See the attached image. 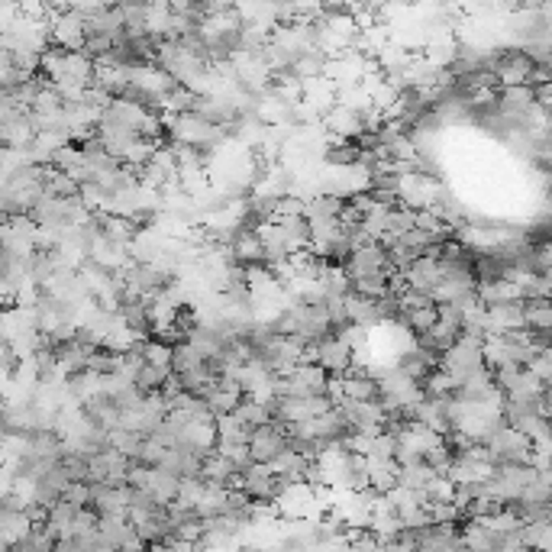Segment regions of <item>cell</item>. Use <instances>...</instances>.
I'll return each instance as SVG.
<instances>
[{"instance_id": "obj_10", "label": "cell", "mask_w": 552, "mask_h": 552, "mask_svg": "<svg viewBox=\"0 0 552 552\" xmlns=\"http://www.w3.org/2000/svg\"><path fill=\"white\" fill-rule=\"evenodd\" d=\"M484 320H488V336H504V333L527 330V323H523V301H507V304L484 307Z\"/></svg>"}, {"instance_id": "obj_14", "label": "cell", "mask_w": 552, "mask_h": 552, "mask_svg": "<svg viewBox=\"0 0 552 552\" xmlns=\"http://www.w3.org/2000/svg\"><path fill=\"white\" fill-rule=\"evenodd\" d=\"M398 323L408 333H414L416 340L426 336L440 323V304H424V307H410V310H400Z\"/></svg>"}, {"instance_id": "obj_11", "label": "cell", "mask_w": 552, "mask_h": 552, "mask_svg": "<svg viewBox=\"0 0 552 552\" xmlns=\"http://www.w3.org/2000/svg\"><path fill=\"white\" fill-rule=\"evenodd\" d=\"M366 117L368 113H358V111H352V107L336 103V107L323 117V129H326L333 139H358L366 133Z\"/></svg>"}, {"instance_id": "obj_17", "label": "cell", "mask_w": 552, "mask_h": 552, "mask_svg": "<svg viewBox=\"0 0 552 552\" xmlns=\"http://www.w3.org/2000/svg\"><path fill=\"white\" fill-rule=\"evenodd\" d=\"M540 265H543V272H552V243H543V246H540Z\"/></svg>"}, {"instance_id": "obj_3", "label": "cell", "mask_w": 552, "mask_h": 552, "mask_svg": "<svg viewBox=\"0 0 552 552\" xmlns=\"http://www.w3.org/2000/svg\"><path fill=\"white\" fill-rule=\"evenodd\" d=\"M536 69H540V65H536L520 45H501L494 75H498L501 87H527V85H533Z\"/></svg>"}, {"instance_id": "obj_9", "label": "cell", "mask_w": 552, "mask_h": 552, "mask_svg": "<svg viewBox=\"0 0 552 552\" xmlns=\"http://www.w3.org/2000/svg\"><path fill=\"white\" fill-rule=\"evenodd\" d=\"M410 420H416V424L430 426V430H433V433H440L442 440H449V436L456 433V426H452V408H449V400L424 398L414 410H410Z\"/></svg>"}, {"instance_id": "obj_1", "label": "cell", "mask_w": 552, "mask_h": 552, "mask_svg": "<svg viewBox=\"0 0 552 552\" xmlns=\"http://www.w3.org/2000/svg\"><path fill=\"white\" fill-rule=\"evenodd\" d=\"M330 382L333 375L323 372L317 362H301L275 382V394L278 398H320V394H330Z\"/></svg>"}, {"instance_id": "obj_7", "label": "cell", "mask_w": 552, "mask_h": 552, "mask_svg": "<svg viewBox=\"0 0 552 552\" xmlns=\"http://www.w3.org/2000/svg\"><path fill=\"white\" fill-rule=\"evenodd\" d=\"M291 449V440H288V426L284 424H275L268 420L265 426L252 430V440H249V452H252V462L259 465H272L278 456Z\"/></svg>"}, {"instance_id": "obj_18", "label": "cell", "mask_w": 552, "mask_h": 552, "mask_svg": "<svg viewBox=\"0 0 552 552\" xmlns=\"http://www.w3.org/2000/svg\"><path fill=\"white\" fill-rule=\"evenodd\" d=\"M145 552H178V546H175V543H169V540H165V543H152V546H149V549H145Z\"/></svg>"}, {"instance_id": "obj_4", "label": "cell", "mask_w": 552, "mask_h": 552, "mask_svg": "<svg viewBox=\"0 0 552 552\" xmlns=\"http://www.w3.org/2000/svg\"><path fill=\"white\" fill-rule=\"evenodd\" d=\"M488 449H491L498 465H533V440L510 430V426L498 430L488 440Z\"/></svg>"}, {"instance_id": "obj_15", "label": "cell", "mask_w": 552, "mask_h": 552, "mask_svg": "<svg viewBox=\"0 0 552 552\" xmlns=\"http://www.w3.org/2000/svg\"><path fill=\"white\" fill-rule=\"evenodd\" d=\"M523 323H527L530 333H546V336H552V301L549 298L523 301Z\"/></svg>"}, {"instance_id": "obj_2", "label": "cell", "mask_w": 552, "mask_h": 552, "mask_svg": "<svg viewBox=\"0 0 552 552\" xmlns=\"http://www.w3.org/2000/svg\"><path fill=\"white\" fill-rule=\"evenodd\" d=\"M49 36L55 49L65 52H85L87 45V23L75 7H59L49 23Z\"/></svg>"}, {"instance_id": "obj_12", "label": "cell", "mask_w": 552, "mask_h": 552, "mask_svg": "<svg viewBox=\"0 0 552 552\" xmlns=\"http://www.w3.org/2000/svg\"><path fill=\"white\" fill-rule=\"evenodd\" d=\"M440 362L442 358L440 356H433V352H426V349H420L414 342V346L410 349H404V352H400V358H398V368L404 375H408L410 382H416L420 384V388H424V382L426 378H430V375L436 372V368H440Z\"/></svg>"}, {"instance_id": "obj_6", "label": "cell", "mask_w": 552, "mask_h": 552, "mask_svg": "<svg viewBox=\"0 0 552 552\" xmlns=\"http://www.w3.org/2000/svg\"><path fill=\"white\" fill-rule=\"evenodd\" d=\"M314 362L323 372H330L333 378H342L349 368L356 366V349L349 346V340L342 333H330L326 340H320L314 346Z\"/></svg>"}, {"instance_id": "obj_16", "label": "cell", "mask_w": 552, "mask_h": 552, "mask_svg": "<svg viewBox=\"0 0 552 552\" xmlns=\"http://www.w3.org/2000/svg\"><path fill=\"white\" fill-rule=\"evenodd\" d=\"M252 430H249L236 414L217 416V442H236V446H249Z\"/></svg>"}, {"instance_id": "obj_5", "label": "cell", "mask_w": 552, "mask_h": 552, "mask_svg": "<svg viewBox=\"0 0 552 552\" xmlns=\"http://www.w3.org/2000/svg\"><path fill=\"white\" fill-rule=\"evenodd\" d=\"M239 491L249 494L255 504H275L281 498V491L288 488V484L281 482L278 475L272 472V465H259V462H252V465L239 475Z\"/></svg>"}, {"instance_id": "obj_8", "label": "cell", "mask_w": 552, "mask_h": 552, "mask_svg": "<svg viewBox=\"0 0 552 552\" xmlns=\"http://www.w3.org/2000/svg\"><path fill=\"white\" fill-rule=\"evenodd\" d=\"M346 275L349 281L356 284L362 278H372V275H394L391 262H388V249L382 243H372V246H362L346 259Z\"/></svg>"}, {"instance_id": "obj_13", "label": "cell", "mask_w": 552, "mask_h": 552, "mask_svg": "<svg viewBox=\"0 0 552 552\" xmlns=\"http://www.w3.org/2000/svg\"><path fill=\"white\" fill-rule=\"evenodd\" d=\"M36 523L29 520L26 510H0V536H4V549L26 543L33 536Z\"/></svg>"}]
</instances>
